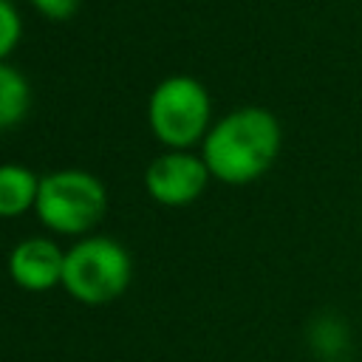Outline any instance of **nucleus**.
Returning <instances> with one entry per match:
<instances>
[{
    "label": "nucleus",
    "mask_w": 362,
    "mask_h": 362,
    "mask_svg": "<svg viewBox=\"0 0 362 362\" xmlns=\"http://www.w3.org/2000/svg\"><path fill=\"white\" fill-rule=\"evenodd\" d=\"M283 147L277 116L257 105H243L212 122L201 141V158L215 181L240 187L272 170Z\"/></svg>",
    "instance_id": "1"
},
{
    "label": "nucleus",
    "mask_w": 362,
    "mask_h": 362,
    "mask_svg": "<svg viewBox=\"0 0 362 362\" xmlns=\"http://www.w3.org/2000/svg\"><path fill=\"white\" fill-rule=\"evenodd\" d=\"M105 212L107 189L93 173L65 167L40 178L34 215L48 232L68 238L90 235V229L105 218Z\"/></svg>",
    "instance_id": "2"
},
{
    "label": "nucleus",
    "mask_w": 362,
    "mask_h": 362,
    "mask_svg": "<svg viewBox=\"0 0 362 362\" xmlns=\"http://www.w3.org/2000/svg\"><path fill=\"white\" fill-rule=\"evenodd\" d=\"M147 127L167 150H189L212 127V99L189 74L164 76L147 99Z\"/></svg>",
    "instance_id": "3"
},
{
    "label": "nucleus",
    "mask_w": 362,
    "mask_h": 362,
    "mask_svg": "<svg viewBox=\"0 0 362 362\" xmlns=\"http://www.w3.org/2000/svg\"><path fill=\"white\" fill-rule=\"evenodd\" d=\"M133 280L130 252L107 238L88 235L65 249L62 288L82 305H107L127 291Z\"/></svg>",
    "instance_id": "4"
},
{
    "label": "nucleus",
    "mask_w": 362,
    "mask_h": 362,
    "mask_svg": "<svg viewBox=\"0 0 362 362\" xmlns=\"http://www.w3.org/2000/svg\"><path fill=\"white\" fill-rule=\"evenodd\" d=\"M209 170L201 153L164 150L144 170V189L161 206H187L198 201L209 184Z\"/></svg>",
    "instance_id": "5"
},
{
    "label": "nucleus",
    "mask_w": 362,
    "mask_h": 362,
    "mask_svg": "<svg viewBox=\"0 0 362 362\" xmlns=\"http://www.w3.org/2000/svg\"><path fill=\"white\" fill-rule=\"evenodd\" d=\"M62 272H65V249L45 235L23 238L8 252V277L23 291L42 294L57 286L62 288Z\"/></svg>",
    "instance_id": "6"
},
{
    "label": "nucleus",
    "mask_w": 362,
    "mask_h": 362,
    "mask_svg": "<svg viewBox=\"0 0 362 362\" xmlns=\"http://www.w3.org/2000/svg\"><path fill=\"white\" fill-rule=\"evenodd\" d=\"M40 192V175L25 164H0V218H20L34 209Z\"/></svg>",
    "instance_id": "7"
},
{
    "label": "nucleus",
    "mask_w": 362,
    "mask_h": 362,
    "mask_svg": "<svg viewBox=\"0 0 362 362\" xmlns=\"http://www.w3.org/2000/svg\"><path fill=\"white\" fill-rule=\"evenodd\" d=\"M31 107V85L23 71L0 62V130L17 127Z\"/></svg>",
    "instance_id": "8"
},
{
    "label": "nucleus",
    "mask_w": 362,
    "mask_h": 362,
    "mask_svg": "<svg viewBox=\"0 0 362 362\" xmlns=\"http://www.w3.org/2000/svg\"><path fill=\"white\" fill-rule=\"evenodd\" d=\"M23 40V20L11 0H0V62L20 45Z\"/></svg>",
    "instance_id": "9"
},
{
    "label": "nucleus",
    "mask_w": 362,
    "mask_h": 362,
    "mask_svg": "<svg viewBox=\"0 0 362 362\" xmlns=\"http://www.w3.org/2000/svg\"><path fill=\"white\" fill-rule=\"evenodd\" d=\"M28 3L45 20H71L82 6V0H28Z\"/></svg>",
    "instance_id": "10"
}]
</instances>
